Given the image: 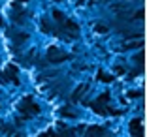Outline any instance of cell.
I'll return each instance as SVG.
<instances>
[{
  "mask_svg": "<svg viewBox=\"0 0 147 137\" xmlns=\"http://www.w3.org/2000/svg\"><path fill=\"white\" fill-rule=\"evenodd\" d=\"M98 79H102V81H113L111 75H106V73H98Z\"/></svg>",
  "mask_w": 147,
  "mask_h": 137,
  "instance_id": "6da1fadb",
  "label": "cell"
},
{
  "mask_svg": "<svg viewBox=\"0 0 147 137\" xmlns=\"http://www.w3.org/2000/svg\"><path fill=\"white\" fill-rule=\"evenodd\" d=\"M89 133H104V132H100V128H91V132Z\"/></svg>",
  "mask_w": 147,
  "mask_h": 137,
  "instance_id": "7a4b0ae2",
  "label": "cell"
}]
</instances>
